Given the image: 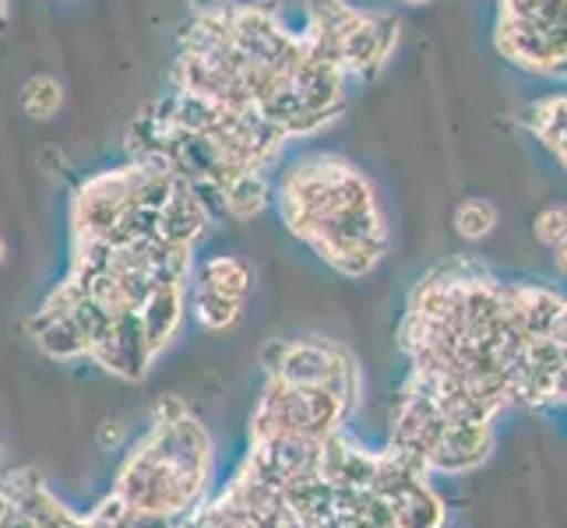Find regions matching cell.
Masks as SVG:
<instances>
[{
	"label": "cell",
	"instance_id": "cell-7",
	"mask_svg": "<svg viewBox=\"0 0 567 528\" xmlns=\"http://www.w3.org/2000/svg\"><path fill=\"white\" fill-rule=\"evenodd\" d=\"M187 318V289L184 286H155L145 303L138 307V321L145 331V342L152 360H159L169 342L181 335V324Z\"/></svg>",
	"mask_w": 567,
	"mask_h": 528
},
{
	"label": "cell",
	"instance_id": "cell-18",
	"mask_svg": "<svg viewBox=\"0 0 567 528\" xmlns=\"http://www.w3.org/2000/svg\"><path fill=\"white\" fill-rule=\"evenodd\" d=\"M124 423H116V420H106L103 426H100V447L103 452H116V447L124 444Z\"/></svg>",
	"mask_w": 567,
	"mask_h": 528
},
{
	"label": "cell",
	"instance_id": "cell-22",
	"mask_svg": "<svg viewBox=\"0 0 567 528\" xmlns=\"http://www.w3.org/2000/svg\"><path fill=\"white\" fill-rule=\"evenodd\" d=\"M0 458H4V452H0Z\"/></svg>",
	"mask_w": 567,
	"mask_h": 528
},
{
	"label": "cell",
	"instance_id": "cell-2",
	"mask_svg": "<svg viewBox=\"0 0 567 528\" xmlns=\"http://www.w3.org/2000/svg\"><path fill=\"white\" fill-rule=\"evenodd\" d=\"M494 46L507 64L567 82V0H497Z\"/></svg>",
	"mask_w": 567,
	"mask_h": 528
},
{
	"label": "cell",
	"instance_id": "cell-12",
	"mask_svg": "<svg viewBox=\"0 0 567 528\" xmlns=\"http://www.w3.org/2000/svg\"><path fill=\"white\" fill-rule=\"evenodd\" d=\"M187 314H194V321H198L205 331H212V335H219V331L237 328V321L244 314V303L219 297V292L198 289V286H187Z\"/></svg>",
	"mask_w": 567,
	"mask_h": 528
},
{
	"label": "cell",
	"instance_id": "cell-19",
	"mask_svg": "<svg viewBox=\"0 0 567 528\" xmlns=\"http://www.w3.org/2000/svg\"><path fill=\"white\" fill-rule=\"evenodd\" d=\"M554 265H557V271H560V276H567V244L554 247Z\"/></svg>",
	"mask_w": 567,
	"mask_h": 528
},
{
	"label": "cell",
	"instance_id": "cell-6",
	"mask_svg": "<svg viewBox=\"0 0 567 528\" xmlns=\"http://www.w3.org/2000/svg\"><path fill=\"white\" fill-rule=\"evenodd\" d=\"M491 447H494L491 423H447L434 444V452L426 455V468L444 476H462L491 455Z\"/></svg>",
	"mask_w": 567,
	"mask_h": 528
},
{
	"label": "cell",
	"instance_id": "cell-15",
	"mask_svg": "<svg viewBox=\"0 0 567 528\" xmlns=\"http://www.w3.org/2000/svg\"><path fill=\"white\" fill-rule=\"evenodd\" d=\"M533 232H536V240L543 247H550V250L560 247V244H567V205H546L536 215Z\"/></svg>",
	"mask_w": 567,
	"mask_h": 528
},
{
	"label": "cell",
	"instance_id": "cell-16",
	"mask_svg": "<svg viewBox=\"0 0 567 528\" xmlns=\"http://www.w3.org/2000/svg\"><path fill=\"white\" fill-rule=\"evenodd\" d=\"M127 518H131V507H127V500H124L121 494H116V490L89 515V521H92V525H100V528H124Z\"/></svg>",
	"mask_w": 567,
	"mask_h": 528
},
{
	"label": "cell",
	"instance_id": "cell-17",
	"mask_svg": "<svg viewBox=\"0 0 567 528\" xmlns=\"http://www.w3.org/2000/svg\"><path fill=\"white\" fill-rule=\"evenodd\" d=\"M187 413H190V408H187V402H184V398H177V395H163L159 402H155V408H152V423L169 426V423L184 420Z\"/></svg>",
	"mask_w": 567,
	"mask_h": 528
},
{
	"label": "cell",
	"instance_id": "cell-4",
	"mask_svg": "<svg viewBox=\"0 0 567 528\" xmlns=\"http://www.w3.org/2000/svg\"><path fill=\"white\" fill-rule=\"evenodd\" d=\"M399 35L402 22L391 11H367L349 4L336 29L339 64L349 82H374L395 53Z\"/></svg>",
	"mask_w": 567,
	"mask_h": 528
},
{
	"label": "cell",
	"instance_id": "cell-21",
	"mask_svg": "<svg viewBox=\"0 0 567 528\" xmlns=\"http://www.w3.org/2000/svg\"><path fill=\"white\" fill-rule=\"evenodd\" d=\"M4 253H8V244H4V237H0V265H4Z\"/></svg>",
	"mask_w": 567,
	"mask_h": 528
},
{
	"label": "cell",
	"instance_id": "cell-1",
	"mask_svg": "<svg viewBox=\"0 0 567 528\" xmlns=\"http://www.w3.org/2000/svg\"><path fill=\"white\" fill-rule=\"evenodd\" d=\"M282 226L346 279L370 276L388 253L391 229L374 180L339 152H307L271 190Z\"/></svg>",
	"mask_w": 567,
	"mask_h": 528
},
{
	"label": "cell",
	"instance_id": "cell-5",
	"mask_svg": "<svg viewBox=\"0 0 567 528\" xmlns=\"http://www.w3.org/2000/svg\"><path fill=\"white\" fill-rule=\"evenodd\" d=\"M89 360L100 363L103 370H110V374L121 381H142L155 360L148 352L138 310H134V314H124V318H113L110 335L92 345Z\"/></svg>",
	"mask_w": 567,
	"mask_h": 528
},
{
	"label": "cell",
	"instance_id": "cell-8",
	"mask_svg": "<svg viewBox=\"0 0 567 528\" xmlns=\"http://www.w3.org/2000/svg\"><path fill=\"white\" fill-rule=\"evenodd\" d=\"M208 226H212V215L205 211V205L198 201V194L190 190L187 180L177 184V190L169 194V201L155 215V237L181 244V247H198Z\"/></svg>",
	"mask_w": 567,
	"mask_h": 528
},
{
	"label": "cell",
	"instance_id": "cell-3",
	"mask_svg": "<svg viewBox=\"0 0 567 528\" xmlns=\"http://www.w3.org/2000/svg\"><path fill=\"white\" fill-rule=\"evenodd\" d=\"M265 374L292 387L328 384L357 408L360 402V366L339 342L328 339H276L261 352Z\"/></svg>",
	"mask_w": 567,
	"mask_h": 528
},
{
	"label": "cell",
	"instance_id": "cell-20",
	"mask_svg": "<svg viewBox=\"0 0 567 528\" xmlns=\"http://www.w3.org/2000/svg\"><path fill=\"white\" fill-rule=\"evenodd\" d=\"M395 4H409V8H423V4H434V0H395Z\"/></svg>",
	"mask_w": 567,
	"mask_h": 528
},
{
	"label": "cell",
	"instance_id": "cell-10",
	"mask_svg": "<svg viewBox=\"0 0 567 528\" xmlns=\"http://www.w3.org/2000/svg\"><path fill=\"white\" fill-rule=\"evenodd\" d=\"M190 286L219 292V297L244 303L250 286H254V271L244 258H237V253H212V258H205L202 265H194Z\"/></svg>",
	"mask_w": 567,
	"mask_h": 528
},
{
	"label": "cell",
	"instance_id": "cell-13",
	"mask_svg": "<svg viewBox=\"0 0 567 528\" xmlns=\"http://www.w3.org/2000/svg\"><path fill=\"white\" fill-rule=\"evenodd\" d=\"M18 103H22V113L29 116V121H39V124L53 121V116L61 113V106H64L61 77L50 74V71L29 74L22 82V92H18Z\"/></svg>",
	"mask_w": 567,
	"mask_h": 528
},
{
	"label": "cell",
	"instance_id": "cell-9",
	"mask_svg": "<svg viewBox=\"0 0 567 528\" xmlns=\"http://www.w3.org/2000/svg\"><path fill=\"white\" fill-rule=\"evenodd\" d=\"M271 190H276V180L265 169H244L223 187V219L233 222H250L258 215L268 211L271 205Z\"/></svg>",
	"mask_w": 567,
	"mask_h": 528
},
{
	"label": "cell",
	"instance_id": "cell-14",
	"mask_svg": "<svg viewBox=\"0 0 567 528\" xmlns=\"http://www.w3.org/2000/svg\"><path fill=\"white\" fill-rule=\"evenodd\" d=\"M452 222H455V232L465 244H480L497 229L501 211L494 201H486V198H465V201H458Z\"/></svg>",
	"mask_w": 567,
	"mask_h": 528
},
{
	"label": "cell",
	"instance_id": "cell-11",
	"mask_svg": "<svg viewBox=\"0 0 567 528\" xmlns=\"http://www.w3.org/2000/svg\"><path fill=\"white\" fill-rule=\"evenodd\" d=\"M29 335L39 345V352H43V356H50V360H56V363L89 360V342H85L82 331H78V324L71 321V314L39 324V328L29 331Z\"/></svg>",
	"mask_w": 567,
	"mask_h": 528
}]
</instances>
